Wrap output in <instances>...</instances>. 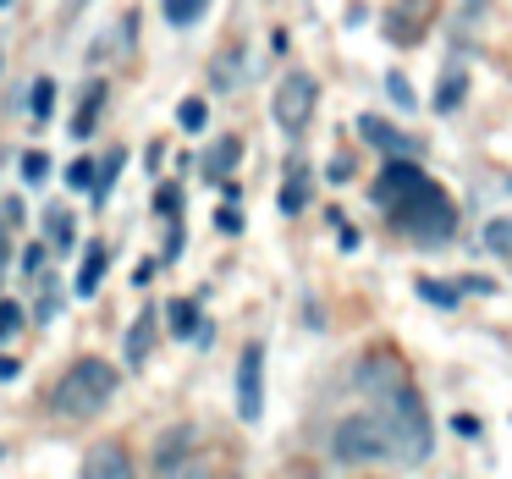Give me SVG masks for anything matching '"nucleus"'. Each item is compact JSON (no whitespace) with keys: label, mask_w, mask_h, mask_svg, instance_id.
Returning <instances> with one entry per match:
<instances>
[{"label":"nucleus","mask_w":512,"mask_h":479,"mask_svg":"<svg viewBox=\"0 0 512 479\" xmlns=\"http://www.w3.org/2000/svg\"><path fill=\"white\" fill-rule=\"evenodd\" d=\"M314 105H320V83H314L309 72H287V78L276 83L270 111H276L281 133H303V127H309V116H314Z\"/></svg>","instance_id":"39448f33"},{"label":"nucleus","mask_w":512,"mask_h":479,"mask_svg":"<svg viewBox=\"0 0 512 479\" xmlns=\"http://www.w3.org/2000/svg\"><path fill=\"white\" fill-rule=\"evenodd\" d=\"M259 413H265V347H243V358H237V419L254 424Z\"/></svg>","instance_id":"423d86ee"},{"label":"nucleus","mask_w":512,"mask_h":479,"mask_svg":"<svg viewBox=\"0 0 512 479\" xmlns=\"http://www.w3.org/2000/svg\"><path fill=\"white\" fill-rule=\"evenodd\" d=\"M17 375V358H0V380H12Z\"/></svg>","instance_id":"72a5a7b5"},{"label":"nucleus","mask_w":512,"mask_h":479,"mask_svg":"<svg viewBox=\"0 0 512 479\" xmlns=\"http://www.w3.org/2000/svg\"><path fill=\"white\" fill-rule=\"evenodd\" d=\"M303 204H309V171L292 166L287 182H281V215H303Z\"/></svg>","instance_id":"4468645a"},{"label":"nucleus","mask_w":512,"mask_h":479,"mask_svg":"<svg viewBox=\"0 0 512 479\" xmlns=\"http://www.w3.org/2000/svg\"><path fill=\"white\" fill-rule=\"evenodd\" d=\"M155 353V309H138L133 331H127V364H144Z\"/></svg>","instance_id":"9d476101"},{"label":"nucleus","mask_w":512,"mask_h":479,"mask_svg":"<svg viewBox=\"0 0 512 479\" xmlns=\"http://www.w3.org/2000/svg\"><path fill=\"white\" fill-rule=\"evenodd\" d=\"M188 446H193V430L188 424H177V430H166V441L155 446V463H160V474H171V468L188 457Z\"/></svg>","instance_id":"f8f14e48"},{"label":"nucleus","mask_w":512,"mask_h":479,"mask_svg":"<svg viewBox=\"0 0 512 479\" xmlns=\"http://www.w3.org/2000/svg\"><path fill=\"white\" fill-rule=\"evenodd\" d=\"M155 210L160 215H182V188H171V182H166V188L155 193Z\"/></svg>","instance_id":"393cba45"},{"label":"nucleus","mask_w":512,"mask_h":479,"mask_svg":"<svg viewBox=\"0 0 512 479\" xmlns=\"http://www.w3.org/2000/svg\"><path fill=\"white\" fill-rule=\"evenodd\" d=\"M39 265H45V243H34V248H28V259H23V270H39Z\"/></svg>","instance_id":"473e14b6"},{"label":"nucleus","mask_w":512,"mask_h":479,"mask_svg":"<svg viewBox=\"0 0 512 479\" xmlns=\"http://www.w3.org/2000/svg\"><path fill=\"white\" fill-rule=\"evenodd\" d=\"M100 105H105V89H100V83H94V89L89 94H83V105H78V122H72V133H89V127H94V116H100Z\"/></svg>","instance_id":"a211bd4d"},{"label":"nucleus","mask_w":512,"mask_h":479,"mask_svg":"<svg viewBox=\"0 0 512 479\" xmlns=\"http://www.w3.org/2000/svg\"><path fill=\"white\" fill-rule=\"evenodd\" d=\"M413 292H419L424 303H435V309H457V298H463V287H457V281H441V276H419Z\"/></svg>","instance_id":"ddd939ff"},{"label":"nucleus","mask_w":512,"mask_h":479,"mask_svg":"<svg viewBox=\"0 0 512 479\" xmlns=\"http://www.w3.org/2000/svg\"><path fill=\"white\" fill-rule=\"evenodd\" d=\"M50 111H56V83L39 78L34 83V116H39V122H50Z\"/></svg>","instance_id":"4be33fe9"},{"label":"nucleus","mask_w":512,"mask_h":479,"mask_svg":"<svg viewBox=\"0 0 512 479\" xmlns=\"http://www.w3.org/2000/svg\"><path fill=\"white\" fill-rule=\"evenodd\" d=\"M94 182H100V166H94V160H72V166H67V188L89 193Z\"/></svg>","instance_id":"aec40b11"},{"label":"nucleus","mask_w":512,"mask_h":479,"mask_svg":"<svg viewBox=\"0 0 512 479\" xmlns=\"http://www.w3.org/2000/svg\"><path fill=\"white\" fill-rule=\"evenodd\" d=\"M177 122H182V133H199V127L210 122V105H204L199 94H193V100H182V105H177Z\"/></svg>","instance_id":"6ab92c4d"},{"label":"nucleus","mask_w":512,"mask_h":479,"mask_svg":"<svg viewBox=\"0 0 512 479\" xmlns=\"http://www.w3.org/2000/svg\"><path fill=\"white\" fill-rule=\"evenodd\" d=\"M45 177H50V155L28 149V155H23V182H45Z\"/></svg>","instance_id":"b1692460"},{"label":"nucleus","mask_w":512,"mask_h":479,"mask_svg":"<svg viewBox=\"0 0 512 479\" xmlns=\"http://www.w3.org/2000/svg\"><path fill=\"white\" fill-rule=\"evenodd\" d=\"M331 457L336 463H391L397 446H391V430L380 413H347L331 430Z\"/></svg>","instance_id":"7ed1b4c3"},{"label":"nucleus","mask_w":512,"mask_h":479,"mask_svg":"<svg viewBox=\"0 0 512 479\" xmlns=\"http://www.w3.org/2000/svg\"><path fill=\"white\" fill-rule=\"evenodd\" d=\"M0 259H6V237H0Z\"/></svg>","instance_id":"c9c22d12"},{"label":"nucleus","mask_w":512,"mask_h":479,"mask_svg":"<svg viewBox=\"0 0 512 479\" xmlns=\"http://www.w3.org/2000/svg\"><path fill=\"white\" fill-rule=\"evenodd\" d=\"M83 479H138L133 474V452H127L122 441L89 446V457H83Z\"/></svg>","instance_id":"0eeeda50"},{"label":"nucleus","mask_w":512,"mask_h":479,"mask_svg":"<svg viewBox=\"0 0 512 479\" xmlns=\"http://www.w3.org/2000/svg\"><path fill=\"white\" fill-rule=\"evenodd\" d=\"M287 479H314V474H287Z\"/></svg>","instance_id":"f704fd0d"},{"label":"nucleus","mask_w":512,"mask_h":479,"mask_svg":"<svg viewBox=\"0 0 512 479\" xmlns=\"http://www.w3.org/2000/svg\"><path fill=\"white\" fill-rule=\"evenodd\" d=\"M0 6H12V0H0Z\"/></svg>","instance_id":"e433bc0d"},{"label":"nucleus","mask_w":512,"mask_h":479,"mask_svg":"<svg viewBox=\"0 0 512 479\" xmlns=\"http://www.w3.org/2000/svg\"><path fill=\"white\" fill-rule=\"evenodd\" d=\"M122 160H127L122 149H111V155H105V166H100V182H94V193H100V199L116 188V171H122Z\"/></svg>","instance_id":"5701e85b"},{"label":"nucleus","mask_w":512,"mask_h":479,"mask_svg":"<svg viewBox=\"0 0 512 479\" xmlns=\"http://www.w3.org/2000/svg\"><path fill=\"white\" fill-rule=\"evenodd\" d=\"M452 430H457V435H479V419H468V413H457V419H452Z\"/></svg>","instance_id":"2f4dec72"},{"label":"nucleus","mask_w":512,"mask_h":479,"mask_svg":"<svg viewBox=\"0 0 512 479\" xmlns=\"http://www.w3.org/2000/svg\"><path fill=\"white\" fill-rule=\"evenodd\" d=\"M463 89H468V78H463V72H446V78H441V89H435V111H457Z\"/></svg>","instance_id":"f3484780"},{"label":"nucleus","mask_w":512,"mask_h":479,"mask_svg":"<svg viewBox=\"0 0 512 479\" xmlns=\"http://www.w3.org/2000/svg\"><path fill=\"white\" fill-rule=\"evenodd\" d=\"M17 325H23V314H17V303H0V336H12Z\"/></svg>","instance_id":"cd10ccee"},{"label":"nucleus","mask_w":512,"mask_h":479,"mask_svg":"<svg viewBox=\"0 0 512 479\" xmlns=\"http://www.w3.org/2000/svg\"><path fill=\"white\" fill-rule=\"evenodd\" d=\"M45 221H50V243L67 248L72 243V210H45Z\"/></svg>","instance_id":"412c9836"},{"label":"nucleus","mask_w":512,"mask_h":479,"mask_svg":"<svg viewBox=\"0 0 512 479\" xmlns=\"http://www.w3.org/2000/svg\"><path fill=\"white\" fill-rule=\"evenodd\" d=\"M39 320H56V287H45V298H39Z\"/></svg>","instance_id":"7c9ffc66"},{"label":"nucleus","mask_w":512,"mask_h":479,"mask_svg":"<svg viewBox=\"0 0 512 479\" xmlns=\"http://www.w3.org/2000/svg\"><path fill=\"white\" fill-rule=\"evenodd\" d=\"M215 226H221V232H243V210H237V204L215 210Z\"/></svg>","instance_id":"bb28decb"},{"label":"nucleus","mask_w":512,"mask_h":479,"mask_svg":"<svg viewBox=\"0 0 512 479\" xmlns=\"http://www.w3.org/2000/svg\"><path fill=\"white\" fill-rule=\"evenodd\" d=\"M358 133H364V144H369V149H380V155H391V160L419 155V144H413L408 133H397L391 122H380V116H364V122H358Z\"/></svg>","instance_id":"6e6552de"},{"label":"nucleus","mask_w":512,"mask_h":479,"mask_svg":"<svg viewBox=\"0 0 512 479\" xmlns=\"http://www.w3.org/2000/svg\"><path fill=\"white\" fill-rule=\"evenodd\" d=\"M358 391H369L375 397V413L386 419L391 430V446H397V463H424L430 457V413H424L419 391H413L408 369H402L397 353H386V347H369L364 358H358Z\"/></svg>","instance_id":"f257e3e1"},{"label":"nucleus","mask_w":512,"mask_h":479,"mask_svg":"<svg viewBox=\"0 0 512 479\" xmlns=\"http://www.w3.org/2000/svg\"><path fill=\"white\" fill-rule=\"evenodd\" d=\"M237 160H243V144H237V138H221V144H210L204 149V177H232L237 171Z\"/></svg>","instance_id":"9b49d317"},{"label":"nucleus","mask_w":512,"mask_h":479,"mask_svg":"<svg viewBox=\"0 0 512 479\" xmlns=\"http://www.w3.org/2000/svg\"><path fill=\"white\" fill-rule=\"evenodd\" d=\"M105 265H111V248L105 243H89V254H83V265H78V298H94L100 292V281H105Z\"/></svg>","instance_id":"1a4fd4ad"},{"label":"nucleus","mask_w":512,"mask_h":479,"mask_svg":"<svg viewBox=\"0 0 512 479\" xmlns=\"http://www.w3.org/2000/svg\"><path fill=\"white\" fill-rule=\"evenodd\" d=\"M160 6H166V23L188 28V23H199V17H204V6H210V0H160Z\"/></svg>","instance_id":"2eb2a0df"},{"label":"nucleus","mask_w":512,"mask_h":479,"mask_svg":"<svg viewBox=\"0 0 512 479\" xmlns=\"http://www.w3.org/2000/svg\"><path fill=\"white\" fill-rule=\"evenodd\" d=\"M485 243H490V248H496V254H507V248H512V226H507V221H490V232H485Z\"/></svg>","instance_id":"a878e982"},{"label":"nucleus","mask_w":512,"mask_h":479,"mask_svg":"<svg viewBox=\"0 0 512 479\" xmlns=\"http://www.w3.org/2000/svg\"><path fill=\"white\" fill-rule=\"evenodd\" d=\"M391 221L402 226V232H413V237H446L452 232V199H446L441 188H435V182H424V188H413L408 199L402 204H391Z\"/></svg>","instance_id":"20e7f679"},{"label":"nucleus","mask_w":512,"mask_h":479,"mask_svg":"<svg viewBox=\"0 0 512 479\" xmlns=\"http://www.w3.org/2000/svg\"><path fill=\"white\" fill-rule=\"evenodd\" d=\"M116 386H122V375H116L105 358H72L67 375L50 391V408H56L61 419H94V413H105V402L116 397Z\"/></svg>","instance_id":"f03ea898"},{"label":"nucleus","mask_w":512,"mask_h":479,"mask_svg":"<svg viewBox=\"0 0 512 479\" xmlns=\"http://www.w3.org/2000/svg\"><path fill=\"white\" fill-rule=\"evenodd\" d=\"M386 89H391V100H402V105L413 100V94H408V78H397V72H391V78H386Z\"/></svg>","instance_id":"c756f323"},{"label":"nucleus","mask_w":512,"mask_h":479,"mask_svg":"<svg viewBox=\"0 0 512 479\" xmlns=\"http://www.w3.org/2000/svg\"><path fill=\"white\" fill-rule=\"evenodd\" d=\"M166 320H171V331H177V336H199V309H193V298H177Z\"/></svg>","instance_id":"dca6fc26"},{"label":"nucleus","mask_w":512,"mask_h":479,"mask_svg":"<svg viewBox=\"0 0 512 479\" xmlns=\"http://www.w3.org/2000/svg\"><path fill=\"white\" fill-rule=\"evenodd\" d=\"M166 479H210V468H204V463H177Z\"/></svg>","instance_id":"c85d7f7f"}]
</instances>
